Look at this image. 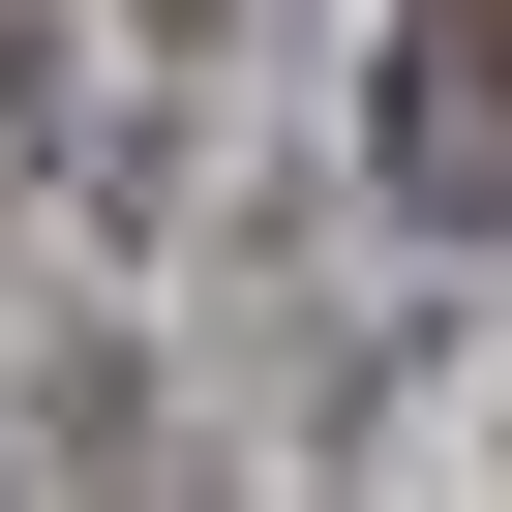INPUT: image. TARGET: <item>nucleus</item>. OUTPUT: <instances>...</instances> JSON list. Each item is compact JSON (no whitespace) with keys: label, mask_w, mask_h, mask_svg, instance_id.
<instances>
[{"label":"nucleus","mask_w":512,"mask_h":512,"mask_svg":"<svg viewBox=\"0 0 512 512\" xmlns=\"http://www.w3.org/2000/svg\"><path fill=\"white\" fill-rule=\"evenodd\" d=\"M392 181H422V211H512V31H452V0H422V61H392Z\"/></svg>","instance_id":"obj_1"},{"label":"nucleus","mask_w":512,"mask_h":512,"mask_svg":"<svg viewBox=\"0 0 512 512\" xmlns=\"http://www.w3.org/2000/svg\"><path fill=\"white\" fill-rule=\"evenodd\" d=\"M452 31H512V0H452Z\"/></svg>","instance_id":"obj_2"}]
</instances>
